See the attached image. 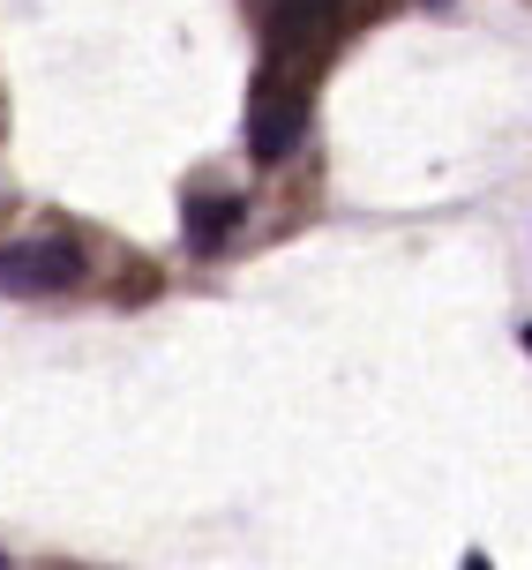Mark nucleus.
<instances>
[{
    "mask_svg": "<svg viewBox=\"0 0 532 570\" xmlns=\"http://www.w3.org/2000/svg\"><path fill=\"white\" fill-rule=\"evenodd\" d=\"M301 136H308V98L285 90V83H263V90H255V114H248L255 158H285Z\"/></svg>",
    "mask_w": 532,
    "mask_h": 570,
    "instance_id": "nucleus-2",
    "label": "nucleus"
},
{
    "mask_svg": "<svg viewBox=\"0 0 532 570\" xmlns=\"http://www.w3.org/2000/svg\"><path fill=\"white\" fill-rule=\"evenodd\" d=\"M83 278V248L76 240H23V248H0V285L8 293H60V285Z\"/></svg>",
    "mask_w": 532,
    "mask_h": 570,
    "instance_id": "nucleus-1",
    "label": "nucleus"
},
{
    "mask_svg": "<svg viewBox=\"0 0 532 570\" xmlns=\"http://www.w3.org/2000/svg\"><path fill=\"white\" fill-rule=\"evenodd\" d=\"M323 8L331 0H270V23H278V38H301V30L323 23Z\"/></svg>",
    "mask_w": 532,
    "mask_h": 570,
    "instance_id": "nucleus-4",
    "label": "nucleus"
},
{
    "mask_svg": "<svg viewBox=\"0 0 532 570\" xmlns=\"http://www.w3.org/2000/svg\"><path fill=\"white\" fill-rule=\"evenodd\" d=\"M240 210H248V203L240 196H210V203H196V210H188V248H225V240H233V226H240Z\"/></svg>",
    "mask_w": 532,
    "mask_h": 570,
    "instance_id": "nucleus-3",
    "label": "nucleus"
},
{
    "mask_svg": "<svg viewBox=\"0 0 532 570\" xmlns=\"http://www.w3.org/2000/svg\"><path fill=\"white\" fill-rule=\"evenodd\" d=\"M0 570H8V556H0Z\"/></svg>",
    "mask_w": 532,
    "mask_h": 570,
    "instance_id": "nucleus-7",
    "label": "nucleus"
},
{
    "mask_svg": "<svg viewBox=\"0 0 532 570\" xmlns=\"http://www.w3.org/2000/svg\"><path fill=\"white\" fill-rule=\"evenodd\" d=\"M465 570H487V556H465Z\"/></svg>",
    "mask_w": 532,
    "mask_h": 570,
    "instance_id": "nucleus-5",
    "label": "nucleus"
},
{
    "mask_svg": "<svg viewBox=\"0 0 532 570\" xmlns=\"http://www.w3.org/2000/svg\"><path fill=\"white\" fill-rule=\"evenodd\" d=\"M525 353H532V331H525Z\"/></svg>",
    "mask_w": 532,
    "mask_h": 570,
    "instance_id": "nucleus-6",
    "label": "nucleus"
}]
</instances>
